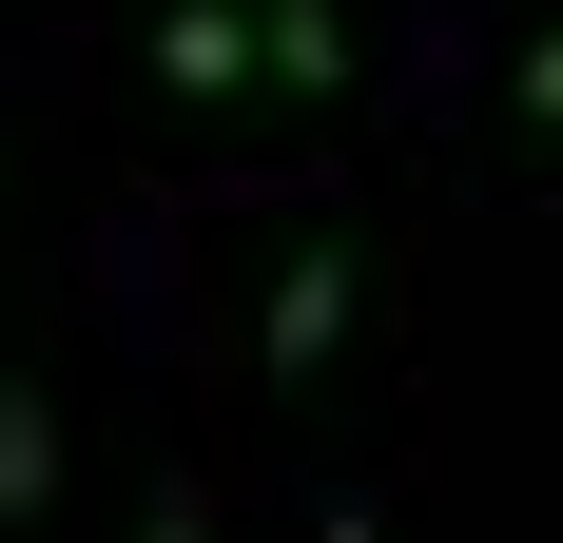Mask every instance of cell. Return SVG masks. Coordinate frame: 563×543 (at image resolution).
Listing matches in <instances>:
<instances>
[{"label":"cell","mask_w":563,"mask_h":543,"mask_svg":"<svg viewBox=\"0 0 563 543\" xmlns=\"http://www.w3.org/2000/svg\"><path fill=\"white\" fill-rule=\"evenodd\" d=\"M350 291H369V253H350V233H311V253L273 272V330H253V369H273V388H311V369L350 350Z\"/></svg>","instance_id":"cell-1"},{"label":"cell","mask_w":563,"mask_h":543,"mask_svg":"<svg viewBox=\"0 0 563 543\" xmlns=\"http://www.w3.org/2000/svg\"><path fill=\"white\" fill-rule=\"evenodd\" d=\"M156 98H273V78H253V0H156Z\"/></svg>","instance_id":"cell-2"},{"label":"cell","mask_w":563,"mask_h":543,"mask_svg":"<svg viewBox=\"0 0 563 543\" xmlns=\"http://www.w3.org/2000/svg\"><path fill=\"white\" fill-rule=\"evenodd\" d=\"M253 58H273V98H350V20L331 0H253Z\"/></svg>","instance_id":"cell-3"},{"label":"cell","mask_w":563,"mask_h":543,"mask_svg":"<svg viewBox=\"0 0 563 543\" xmlns=\"http://www.w3.org/2000/svg\"><path fill=\"white\" fill-rule=\"evenodd\" d=\"M40 505H58V388L0 369V524H40Z\"/></svg>","instance_id":"cell-4"},{"label":"cell","mask_w":563,"mask_h":543,"mask_svg":"<svg viewBox=\"0 0 563 543\" xmlns=\"http://www.w3.org/2000/svg\"><path fill=\"white\" fill-rule=\"evenodd\" d=\"M506 98H525V117H544V136H563V20H544V40L506 58Z\"/></svg>","instance_id":"cell-5"}]
</instances>
